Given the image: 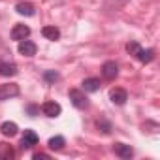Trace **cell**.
Returning <instances> with one entry per match:
<instances>
[{
    "mask_svg": "<svg viewBox=\"0 0 160 160\" xmlns=\"http://www.w3.org/2000/svg\"><path fill=\"white\" fill-rule=\"evenodd\" d=\"M70 100H72V104H73L77 109H85V108L89 106V100H87L85 92L79 91V89H72V91H70Z\"/></svg>",
    "mask_w": 160,
    "mask_h": 160,
    "instance_id": "cell-1",
    "label": "cell"
},
{
    "mask_svg": "<svg viewBox=\"0 0 160 160\" xmlns=\"http://www.w3.org/2000/svg\"><path fill=\"white\" fill-rule=\"evenodd\" d=\"M28 36H30V28L27 25H15L12 28V40H15V42H23Z\"/></svg>",
    "mask_w": 160,
    "mask_h": 160,
    "instance_id": "cell-2",
    "label": "cell"
},
{
    "mask_svg": "<svg viewBox=\"0 0 160 160\" xmlns=\"http://www.w3.org/2000/svg\"><path fill=\"white\" fill-rule=\"evenodd\" d=\"M117 73H119V66H117V62L108 60V62L102 64V75H104L106 79H115Z\"/></svg>",
    "mask_w": 160,
    "mask_h": 160,
    "instance_id": "cell-3",
    "label": "cell"
},
{
    "mask_svg": "<svg viewBox=\"0 0 160 160\" xmlns=\"http://www.w3.org/2000/svg\"><path fill=\"white\" fill-rule=\"evenodd\" d=\"M19 94V87L10 83V85H0V100H10Z\"/></svg>",
    "mask_w": 160,
    "mask_h": 160,
    "instance_id": "cell-4",
    "label": "cell"
},
{
    "mask_svg": "<svg viewBox=\"0 0 160 160\" xmlns=\"http://www.w3.org/2000/svg\"><path fill=\"white\" fill-rule=\"evenodd\" d=\"M109 100H111L113 104H117V106H122V104H126L128 94H126L124 89H111V91H109Z\"/></svg>",
    "mask_w": 160,
    "mask_h": 160,
    "instance_id": "cell-5",
    "label": "cell"
},
{
    "mask_svg": "<svg viewBox=\"0 0 160 160\" xmlns=\"http://www.w3.org/2000/svg\"><path fill=\"white\" fill-rule=\"evenodd\" d=\"M42 111L47 115V117H58L60 115V111H62V108H60V104H57V102H45L43 106H42Z\"/></svg>",
    "mask_w": 160,
    "mask_h": 160,
    "instance_id": "cell-6",
    "label": "cell"
},
{
    "mask_svg": "<svg viewBox=\"0 0 160 160\" xmlns=\"http://www.w3.org/2000/svg\"><path fill=\"white\" fill-rule=\"evenodd\" d=\"M36 143H38L36 132H34V130H25V136H23V139H21V147H23V149H32Z\"/></svg>",
    "mask_w": 160,
    "mask_h": 160,
    "instance_id": "cell-7",
    "label": "cell"
},
{
    "mask_svg": "<svg viewBox=\"0 0 160 160\" xmlns=\"http://www.w3.org/2000/svg\"><path fill=\"white\" fill-rule=\"evenodd\" d=\"M113 152H115L117 156H121V158H132L134 149H132L130 145H126V143H115V145H113Z\"/></svg>",
    "mask_w": 160,
    "mask_h": 160,
    "instance_id": "cell-8",
    "label": "cell"
},
{
    "mask_svg": "<svg viewBox=\"0 0 160 160\" xmlns=\"http://www.w3.org/2000/svg\"><path fill=\"white\" fill-rule=\"evenodd\" d=\"M19 53L25 55V57H34L36 55V45L28 40H23V42H19Z\"/></svg>",
    "mask_w": 160,
    "mask_h": 160,
    "instance_id": "cell-9",
    "label": "cell"
},
{
    "mask_svg": "<svg viewBox=\"0 0 160 160\" xmlns=\"http://www.w3.org/2000/svg\"><path fill=\"white\" fill-rule=\"evenodd\" d=\"M136 58H138L139 62H143V64H149V62L154 58V51H152V49H143V47H139V51L136 53Z\"/></svg>",
    "mask_w": 160,
    "mask_h": 160,
    "instance_id": "cell-10",
    "label": "cell"
},
{
    "mask_svg": "<svg viewBox=\"0 0 160 160\" xmlns=\"http://www.w3.org/2000/svg\"><path fill=\"white\" fill-rule=\"evenodd\" d=\"M15 10H17V13L19 15H27V17H32L34 15V6L30 4V2H19L17 6H15Z\"/></svg>",
    "mask_w": 160,
    "mask_h": 160,
    "instance_id": "cell-11",
    "label": "cell"
},
{
    "mask_svg": "<svg viewBox=\"0 0 160 160\" xmlns=\"http://www.w3.org/2000/svg\"><path fill=\"white\" fill-rule=\"evenodd\" d=\"M17 124L15 122H10V121H6V122H2L0 124V132H2L4 136H10V138H13L15 134H17Z\"/></svg>",
    "mask_w": 160,
    "mask_h": 160,
    "instance_id": "cell-12",
    "label": "cell"
},
{
    "mask_svg": "<svg viewBox=\"0 0 160 160\" xmlns=\"http://www.w3.org/2000/svg\"><path fill=\"white\" fill-rule=\"evenodd\" d=\"M98 89H100V79L89 77V79H85V81H83V91H87V92H96Z\"/></svg>",
    "mask_w": 160,
    "mask_h": 160,
    "instance_id": "cell-13",
    "label": "cell"
},
{
    "mask_svg": "<svg viewBox=\"0 0 160 160\" xmlns=\"http://www.w3.org/2000/svg\"><path fill=\"white\" fill-rule=\"evenodd\" d=\"M15 156V151L8 143H0V160H12Z\"/></svg>",
    "mask_w": 160,
    "mask_h": 160,
    "instance_id": "cell-14",
    "label": "cell"
},
{
    "mask_svg": "<svg viewBox=\"0 0 160 160\" xmlns=\"http://www.w3.org/2000/svg\"><path fill=\"white\" fill-rule=\"evenodd\" d=\"M42 34H43V38L53 40V42L60 38V30H58L57 27H43V28H42Z\"/></svg>",
    "mask_w": 160,
    "mask_h": 160,
    "instance_id": "cell-15",
    "label": "cell"
},
{
    "mask_svg": "<svg viewBox=\"0 0 160 160\" xmlns=\"http://www.w3.org/2000/svg\"><path fill=\"white\" fill-rule=\"evenodd\" d=\"M0 73L2 75H15L17 73V66L13 62H0Z\"/></svg>",
    "mask_w": 160,
    "mask_h": 160,
    "instance_id": "cell-16",
    "label": "cell"
},
{
    "mask_svg": "<svg viewBox=\"0 0 160 160\" xmlns=\"http://www.w3.org/2000/svg\"><path fill=\"white\" fill-rule=\"evenodd\" d=\"M49 149H53V151H60L64 145H66V139L62 138V136H55V138H51L49 139Z\"/></svg>",
    "mask_w": 160,
    "mask_h": 160,
    "instance_id": "cell-17",
    "label": "cell"
},
{
    "mask_svg": "<svg viewBox=\"0 0 160 160\" xmlns=\"http://www.w3.org/2000/svg\"><path fill=\"white\" fill-rule=\"evenodd\" d=\"M43 77H45V81H49V83H55L57 79H58V73H57L55 70H49V72H45V73H43Z\"/></svg>",
    "mask_w": 160,
    "mask_h": 160,
    "instance_id": "cell-18",
    "label": "cell"
},
{
    "mask_svg": "<svg viewBox=\"0 0 160 160\" xmlns=\"http://www.w3.org/2000/svg\"><path fill=\"white\" fill-rule=\"evenodd\" d=\"M139 47H141V45H139L138 42H130V43H126V51H128L130 55H134V57H136V53L139 51Z\"/></svg>",
    "mask_w": 160,
    "mask_h": 160,
    "instance_id": "cell-19",
    "label": "cell"
},
{
    "mask_svg": "<svg viewBox=\"0 0 160 160\" xmlns=\"http://www.w3.org/2000/svg\"><path fill=\"white\" fill-rule=\"evenodd\" d=\"M98 126H102V128H104V130H102L104 134H108V132H109V124H108V122H104V121H98Z\"/></svg>",
    "mask_w": 160,
    "mask_h": 160,
    "instance_id": "cell-20",
    "label": "cell"
},
{
    "mask_svg": "<svg viewBox=\"0 0 160 160\" xmlns=\"http://www.w3.org/2000/svg\"><path fill=\"white\" fill-rule=\"evenodd\" d=\"M40 158H49V154H45V152H38V154H34V160H40Z\"/></svg>",
    "mask_w": 160,
    "mask_h": 160,
    "instance_id": "cell-21",
    "label": "cell"
},
{
    "mask_svg": "<svg viewBox=\"0 0 160 160\" xmlns=\"http://www.w3.org/2000/svg\"><path fill=\"white\" fill-rule=\"evenodd\" d=\"M28 113H30V115H36V113H38V108L30 106V108H28Z\"/></svg>",
    "mask_w": 160,
    "mask_h": 160,
    "instance_id": "cell-22",
    "label": "cell"
}]
</instances>
